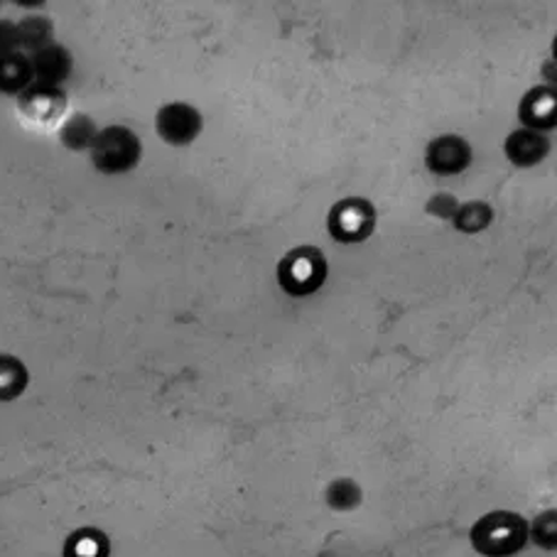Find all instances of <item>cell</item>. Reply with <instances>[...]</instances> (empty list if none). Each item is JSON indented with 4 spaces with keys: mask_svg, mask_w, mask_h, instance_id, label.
<instances>
[{
    "mask_svg": "<svg viewBox=\"0 0 557 557\" xmlns=\"http://www.w3.org/2000/svg\"><path fill=\"white\" fill-rule=\"evenodd\" d=\"M528 541V525L513 513H492L472 531V543L484 557H511Z\"/></svg>",
    "mask_w": 557,
    "mask_h": 557,
    "instance_id": "obj_1",
    "label": "cell"
},
{
    "mask_svg": "<svg viewBox=\"0 0 557 557\" xmlns=\"http://www.w3.org/2000/svg\"><path fill=\"white\" fill-rule=\"evenodd\" d=\"M111 545L109 537L94 528H82L70 535V541L64 543V557H109Z\"/></svg>",
    "mask_w": 557,
    "mask_h": 557,
    "instance_id": "obj_2",
    "label": "cell"
},
{
    "mask_svg": "<svg viewBox=\"0 0 557 557\" xmlns=\"http://www.w3.org/2000/svg\"><path fill=\"white\" fill-rule=\"evenodd\" d=\"M25 388V371L15 361H0V398L11 400Z\"/></svg>",
    "mask_w": 557,
    "mask_h": 557,
    "instance_id": "obj_3",
    "label": "cell"
},
{
    "mask_svg": "<svg viewBox=\"0 0 557 557\" xmlns=\"http://www.w3.org/2000/svg\"><path fill=\"white\" fill-rule=\"evenodd\" d=\"M361 498V492L359 486L349 482V479H342V482H334L330 486V492H326V502H330V506L339 508V511H347V508H354L359 504Z\"/></svg>",
    "mask_w": 557,
    "mask_h": 557,
    "instance_id": "obj_4",
    "label": "cell"
},
{
    "mask_svg": "<svg viewBox=\"0 0 557 557\" xmlns=\"http://www.w3.org/2000/svg\"><path fill=\"white\" fill-rule=\"evenodd\" d=\"M528 535H531L541 547L553 550V547H555V516L545 513V516L537 518L531 531H528Z\"/></svg>",
    "mask_w": 557,
    "mask_h": 557,
    "instance_id": "obj_5",
    "label": "cell"
}]
</instances>
